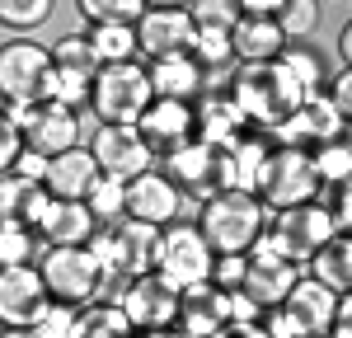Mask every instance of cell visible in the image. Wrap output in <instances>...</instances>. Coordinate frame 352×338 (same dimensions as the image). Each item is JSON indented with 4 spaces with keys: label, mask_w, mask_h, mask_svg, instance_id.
<instances>
[{
    "label": "cell",
    "mask_w": 352,
    "mask_h": 338,
    "mask_svg": "<svg viewBox=\"0 0 352 338\" xmlns=\"http://www.w3.org/2000/svg\"><path fill=\"white\" fill-rule=\"evenodd\" d=\"M268 207L254 193H217L197 207V230L207 235V245L217 258L226 254H254L268 235Z\"/></svg>",
    "instance_id": "cell-1"
},
{
    "label": "cell",
    "mask_w": 352,
    "mask_h": 338,
    "mask_svg": "<svg viewBox=\"0 0 352 338\" xmlns=\"http://www.w3.org/2000/svg\"><path fill=\"white\" fill-rule=\"evenodd\" d=\"M230 94L244 109V117L254 122V132H277L300 109V99H305L300 84L277 61H268V66H240L230 76Z\"/></svg>",
    "instance_id": "cell-2"
},
{
    "label": "cell",
    "mask_w": 352,
    "mask_h": 338,
    "mask_svg": "<svg viewBox=\"0 0 352 338\" xmlns=\"http://www.w3.org/2000/svg\"><path fill=\"white\" fill-rule=\"evenodd\" d=\"M151 104H155V89L146 76V61L104 66L89 89V113L99 117V127H136Z\"/></svg>",
    "instance_id": "cell-3"
},
{
    "label": "cell",
    "mask_w": 352,
    "mask_h": 338,
    "mask_svg": "<svg viewBox=\"0 0 352 338\" xmlns=\"http://www.w3.org/2000/svg\"><path fill=\"white\" fill-rule=\"evenodd\" d=\"M320 193H324V179H320L315 160L305 150H292V146H272L254 197L268 212H292V207H305V202H320Z\"/></svg>",
    "instance_id": "cell-4"
},
{
    "label": "cell",
    "mask_w": 352,
    "mask_h": 338,
    "mask_svg": "<svg viewBox=\"0 0 352 338\" xmlns=\"http://www.w3.org/2000/svg\"><path fill=\"white\" fill-rule=\"evenodd\" d=\"M43 282H47V296L56 306L85 310L99 301V291L109 286V273L99 263V254L89 245H71V249H47L43 254Z\"/></svg>",
    "instance_id": "cell-5"
},
{
    "label": "cell",
    "mask_w": 352,
    "mask_h": 338,
    "mask_svg": "<svg viewBox=\"0 0 352 338\" xmlns=\"http://www.w3.org/2000/svg\"><path fill=\"white\" fill-rule=\"evenodd\" d=\"M263 240L282 258H292L296 268H305V263L320 258L324 245L338 240V225H333V212H329L324 197H320V202H305V207H292V212H272Z\"/></svg>",
    "instance_id": "cell-6"
},
{
    "label": "cell",
    "mask_w": 352,
    "mask_h": 338,
    "mask_svg": "<svg viewBox=\"0 0 352 338\" xmlns=\"http://www.w3.org/2000/svg\"><path fill=\"white\" fill-rule=\"evenodd\" d=\"M160 235H164V230H155V225H141V221H132V216H122L118 225H104V230L94 235L89 249L99 254V263H104L109 282H132V278L155 273Z\"/></svg>",
    "instance_id": "cell-7"
},
{
    "label": "cell",
    "mask_w": 352,
    "mask_h": 338,
    "mask_svg": "<svg viewBox=\"0 0 352 338\" xmlns=\"http://www.w3.org/2000/svg\"><path fill=\"white\" fill-rule=\"evenodd\" d=\"M217 268V254L207 245V235L197 230V221H179L160 235V254H155V273L179 291L207 286Z\"/></svg>",
    "instance_id": "cell-8"
},
{
    "label": "cell",
    "mask_w": 352,
    "mask_h": 338,
    "mask_svg": "<svg viewBox=\"0 0 352 338\" xmlns=\"http://www.w3.org/2000/svg\"><path fill=\"white\" fill-rule=\"evenodd\" d=\"M5 122H14L24 132L28 150L38 155H66V150H80V113L61 109V104H5Z\"/></svg>",
    "instance_id": "cell-9"
},
{
    "label": "cell",
    "mask_w": 352,
    "mask_h": 338,
    "mask_svg": "<svg viewBox=\"0 0 352 338\" xmlns=\"http://www.w3.org/2000/svg\"><path fill=\"white\" fill-rule=\"evenodd\" d=\"M118 306L127 310L136 334H164V329H179L184 291L169 286L160 273H146V278H132L118 286Z\"/></svg>",
    "instance_id": "cell-10"
},
{
    "label": "cell",
    "mask_w": 352,
    "mask_h": 338,
    "mask_svg": "<svg viewBox=\"0 0 352 338\" xmlns=\"http://www.w3.org/2000/svg\"><path fill=\"white\" fill-rule=\"evenodd\" d=\"M47 80H52V47L28 43V38L5 43V52H0V89H5V104H43Z\"/></svg>",
    "instance_id": "cell-11"
},
{
    "label": "cell",
    "mask_w": 352,
    "mask_h": 338,
    "mask_svg": "<svg viewBox=\"0 0 352 338\" xmlns=\"http://www.w3.org/2000/svg\"><path fill=\"white\" fill-rule=\"evenodd\" d=\"M272 146H292V150H305V155H315L320 146H329V141L348 137V122H343V113L333 109V99L324 94H305L300 99V109L277 127V132H268Z\"/></svg>",
    "instance_id": "cell-12"
},
{
    "label": "cell",
    "mask_w": 352,
    "mask_h": 338,
    "mask_svg": "<svg viewBox=\"0 0 352 338\" xmlns=\"http://www.w3.org/2000/svg\"><path fill=\"white\" fill-rule=\"evenodd\" d=\"M296 282H300V268L292 263V258H282V254L263 240L258 249L249 254V278H244L240 296H249L263 315H272V310L287 306V296L296 291Z\"/></svg>",
    "instance_id": "cell-13"
},
{
    "label": "cell",
    "mask_w": 352,
    "mask_h": 338,
    "mask_svg": "<svg viewBox=\"0 0 352 338\" xmlns=\"http://www.w3.org/2000/svg\"><path fill=\"white\" fill-rule=\"evenodd\" d=\"M136 132L146 137V146L155 150V160L179 155L184 146L197 141V104H179V99H155L146 117L136 122Z\"/></svg>",
    "instance_id": "cell-14"
},
{
    "label": "cell",
    "mask_w": 352,
    "mask_h": 338,
    "mask_svg": "<svg viewBox=\"0 0 352 338\" xmlns=\"http://www.w3.org/2000/svg\"><path fill=\"white\" fill-rule=\"evenodd\" d=\"M89 150H94L99 169L113 174V179H122V183H132V179L155 169V150L146 146V137L136 127H94Z\"/></svg>",
    "instance_id": "cell-15"
},
{
    "label": "cell",
    "mask_w": 352,
    "mask_h": 338,
    "mask_svg": "<svg viewBox=\"0 0 352 338\" xmlns=\"http://www.w3.org/2000/svg\"><path fill=\"white\" fill-rule=\"evenodd\" d=\"M127 216L141 225H155V230H169L184 221V193L174 188V179L164 169H151L127 183Z\"/></svg>",
    "instance_id": "cell-16"
},
{
    "label": "cell",
    "mask_w": 352,
    "mask_h": 338,
    "mask_svg": "<svg viewBox=\"0 0 352 338\" xmlns=\"http://www.w3.org/2000/svg\"><path fill=\"white\" fill-rule=\"evenodd\" d=\"M192 14L188 5H151L146 19L136 24V43H141V61H160V56H179L192 47Z\"/></svg>",
    "instance_id": "cell-17"
},
{
    "label": "cell",
    "mask_w": 352,
    "mask_h": 338,
    "mask_svg": "<svg viewBox=\"0 0 352 338\" xmlns=\"http://www.w3.org/2000/svg\"><path fill=\"white\" fill-rule=\"evenodd\" d=\"M52 306L43 268H5L0 273V315L5 329H33Z\"/></svg>",
    "instance_id": "cell-18"
},
{
    "label": "cell",
    "mask_w": 352,
    "mask_h": 338,
    "mask_svg": "<svg viewBox=\"0 0 352 338\" xmlns=\"http://www.w3.org/2000/svg\"><path fill=\"white\" fill-rule=\"evenodd\" d=\"M282 315H287V324L300 338H329L333 319H338V291H329L320 278H300L296 291L287 296Z\"/></svg>",
    "instance_id": "cell-19"
},
{
    "label": "cell",
    "mask_w": 352,
    "mask_h": 338,
    "mask_svg": "<svg viewBox=\"0 0 352 338\" xmlns=\"http://www.w3.org/2000/svg\"><path fill=\"white\" fill-rule=\"evenodd\" d=\"M164 174L174 179L179 193L197 197V207H202L207 197L221 193V150H217V146H207V141H192V146H184L179 155L164 160Z\"/></svg>",
    "instance_id": "cell-20"
},
{
    "label": "cell",
    "mask_w": 352,
    "mask_h": 338,
    "mask_svg": "<svg viewBox=\"0 0 352 338\" xmlns=\"http://www.w3.org/2000/svg\"><path fill=\"white\" fill-rule=\"evenodd\" d=\"M249 132H254V122L244 117V109L235 104L230 89H207V94L197 99V141H207V146H217V150H230V146H240Z\"/></svg>",
    "instance_id": "cell-21"
},
{
    "label": "cell",
    "mask_w": 352,
    "mask_h": 338,
    "mask_svg": "<svg viewBox=\"0 0 352 338\" xmlns=\"http://www.w3.org/2000/svg\"><path fill=\"white\" fill-rule=\"evenodd\" d=\"M146 76L155 99H179V104H197L207 94V71L192 61L188 52L179 56H160V61H146Z\"/></svg>",
    "instance_id": "cell-22"
},
{
    "label": "cell",
    "mask_w": 352,
    "mask_h": 338,
    "mask_svg": "<svg viewBox=\"0 0 352 338\" xmlns=\"http://www.w3.org/2000/svg\"><path fill=\"white\" fill-rule=\"evenodd\" d=\"M99 179H104V169L94 160V150L80 146V150H66V155L52 160V169H47V193H52V202H85V197L94 193Z\"/></svg>",
    "instance_id": "cell-23"
},
{
    "label": "cell",
    "mask_w": 352,
    "mask_h": 338,
    "mask_svg": "<svg viewBox=\"0 0 352 338\" xmlns=\"http://www.w3.org/2000/svg\"><path fill=\"white\" fill-rule=\"evenodd\" d=\"M99 230H104V225H99V216L89 212V202H52L47 221L38 225V235H43V245H47V249L94 245V235H99Z\"/></svg>",
    "instance_id": "cell-24"
},
{
    "label": "cell",
    "mask_w": 352,
    "mask_h": 338,
    "mask_svg": "<svg viewBox=\"0 0 352 338\" xmlns=\"http://www.w3.org/2000/svg\"><path fill=\"white\" fill-rule=\"evenodd\" d=\"M230 324V291L221 286H192L184 291V310H179V329L192 338H217Z\"/></svg>",
    "instance_id": "cell-25"
},
{
    "label": "cell",
    "mask_w": 352,
    "mask_h": 338,
    "mask_svg": "<svg viewBox=\"0 0 352 338\" xmlns=\"http://www.w3.org/2000/svg\"><path fill=\"white\" fill-rule=\"evenodd\" d=\"M268 155H272V146L258 132H249L240 146L221 150V193H258V174H263Z\"/></svg>",
    "instance_id": "cell-26"
},
{
    "label": "cell",
    "mask_w": 352,
    "mask_h": 338,
    "mask_svg": "<svg viewBox=\"0 0 352 338\" xmlns=\"http://www.w3.org/2000/svg\"><path fill=\"white\" fill-rule=\"evenodd\" d=\"M235 61L240 66H268V61H277V56L292 47V38L282 33V24L277 19H244L235 24Z\"/></svg>",
    "instance_id": "cell-27"
},
{
    "label": "cell",
    "mask_w": 352,
    "mask_h": 338,
    "mask_svg": "<svg viewBox=\"0 0 352 338\" xmlns=\"http://www.w3.org/2000/svg\"><path fill=\"white\" fill-rule=\"evenodd\" d=\"M0 202H5V221L10 225H28V230H38V225L47 221V212H52L47 183H33V179H19V174H5Z\"/></svg>",
    "instance_id": "cell-28"
},
{
    "label": "cell",
    "mask_w": 352,
    "mask_h": 338,
    "mask_svg": "<svg viewBox=\"0 0 352 338\" xmlns=\"http://www.w3.org/2000/svg\"><path fill=\"white\" fill-rule=\"evenodd\" d=\"M277 66L300 84V94H324L333 84V71H329V56L315 47V43H292L287 52L277 56Z\"/></svg>",
    "instance_id": "cell-29"
},
{
    "label": "cell",
    "mask_w": 352,
    "mask_h": 338,
    "mask_svg": "<svg viewBox=\"0 0 352 338\" xmlns=\"http://www.w3.org/2000/svg\"><path fill=\"white\" fill-rule=\"evenodd\" d=\"M76 338H141L118 301H94L76 315Z\"/></svg>",
    "instance_id": "cell-30"
},
{
    "label": "cell",
    "mask_w": 352,
    "mask_h": 338,
    "mask_svg": "<svg viewBox=\"0 0 352 338\" xmlns=\"http://www.w3.org/2000/svg\"><path fill=\"white\" fill-rule=\"evenodd\" d=\"M52 66L56 71H66V76H80V80H99V71H104V61L94 52V43H89V33H66V38H56L52 43Z\"/></svg>",
    "instance_id": "cell-31"
},
{
    "label": "cell",
    "mask_w": 352,
    "mask_h": 338,
    "mask_svg": "<svg viewBox=\"0 0 352 338\" xmlns=\"http://www.w3.org/2000/svg\"><path fill=\"white\" fill-rule=\"evenodd\" d=\"M310 278H320L329 291L348 296L352 291V235H338L333 245L320 249V258L310 263Z\"/></svg>",
    "instance_id": "cell-32"
},
{
    "label": "cell",
    "mask_w": 352,
    "mask_h": 338,
    "mask_svg": "<svg viewBox=\"0 0 352 338\" xmlns=\"http://www.w3.org/2000/svg\"><path fill=\"white\" fill-rule=\"evenodd\" d=\"M43 254H47V245H43L38 230L5 221V235H0V263H5V268H38Z\"/></svg>",
    "instance_id": "cell-33"
},
{
    "label": "cell",
    "mask_w": 352,
    "mask_h": 338,
    "mask_svg": "<svg viewBox=\"0 0 352 338\" xmlns=\"http://www.w3.org/2000/svg\"><path fill=\"white\" fill-rule=\"evenodd\" d=\"M89 43L104 66H127V61H141V43H136V28H99L89 24Z\"/></svg>",
    "instance_id": "cell-34"
},
{
    "label": "cell",
    "mask_w": 352,
    "mask_h": 338,
    "mask_svg": "<svg viewBox=\"0 0 352 338\" xmlns=\"http://www.w3.org/2000/svg\"><path fill=\"white\" fill-rule=\"evenodd\" d=\"M146 10L151 5L141 0H80V14L99 28H136L146 19Z\"/></svg>",
    "instance_id": "cell-35"
},
{
    "label": "cell",
    "mask_w": 352,
    "mask_h": 338,
    "mask_svg": "<svg viewBox=\"0 0 352 338\" xmlns=\"http://www.w3.org/2000/svg\"><path fill=\"white\" fill-rule=\"evenodd\" d=\"M85 202H89V212L99 216V225H118L122 216H127V183H122V179H113V174H104Z\"/></svg>",
    "instance_id": "cell-36"
},
{
    "label": "cell",
    "mask_w": 352,
    "mask_h": 338,
    "mask_svg": "<svg viewBox=\"0 0 352 338\" xmlns=\"http://www.w3.org/2000/svg\"><path fill=\"white\" fill-rule=\"evenodd\" d=\"M310 160H315V169H320L324 188H333V183L352 179V137H338V141H329V146H320Z\"/></svg>",
    "instance_id": "cell-37"
},
{
    "label": "cell",
    "mask_w": 352,
    "mask_h": 338,
    "mask_svg": "<svg viewBox=\"0 0 352 338\" xmlns=\"http://www.w3.org/2000/svg\"><path fill=\"white\" fill-rule=\"evenodd\" d=\"M0 19H5V28H38L52 19V0H5L0 5Z\"/></svg>",
    "instance_id": "cell-38"
},
{
    "label": "cell",
    "mask_w": 352,
    "mask_h": 338,
    "mask_svg": "<svg viewBox=\"0 0 352 338\" xmlns=\"http://www.w3.org/2000/svg\"><path fill=\"white\" fill-rule=\"evenodd\" d=\"M188 14L197 28H235L240 24V5L235 0H192Z\"/></svg>",
    "instance_id": "cell-39"
},
{
    "label": "cell",
    "mask_w": 352,
    "mask_h": 338,
    "mask_svg": "<svg viewBox=\"0 0 352 338\" xmlns=\"http://www.w3.org/2000/svg\"><path fill=\"white\" fill-rule=\"evenodd\" d=\"M277 24H282V33H287L292 43H300L305 33H315V24H320V5H315V0H287Z\"/></svg>",
    "instance_id": "cell-40"
},
{
    "label": "cell",
    "mask_w": 352,
    "mask_h": 338,
    "mask_svg": "<svg viewBox=\"0 0 352 338\" xmlns=\"http://www.w3.org/2000/svg\"><path fill=\"white\" fill-rule=\"evenodd\" d=\"M76 315H80V310L56 306V301H52V306H47V315H43L28 334H33V338H76Z\"/></svg>",
    "instance_id": "cell-41"
},
{
    "label": "cell",
    "mask_w": 352,
    "mask_h": 338,
    "mask_svg": "<svg viewBox=\"0 0 352 338\" xmlns=\"http://www.w3.org/2000/svg\"><path fill=\"white\" fill-rule=\"evenodd\" d=\"M244 278H249V254H226V258H217V268H212V286H221V291H244Z\"/></svg>",
    "instance_id": "cell-42"
},
{
    "label": "cell",
    "mask_w": 352,
    "mask_h": 338,
    "mask_svg": "<svg viewBox=\"0 0 352 338\" xmlns=\"http://www.w3.org/2000/svg\"><path fill=\"white\" fill-rule=\"evenodd\" d=\"M324 207L333 212V225H338V235H352V179H343V183L324 188Z\"/></svg>",
    "instance_id": "cell-43"
},
{
    "label": "cell",
    "mask_w": 352,
    "mask_h": 338,
    "mask_svg": "<svg viewBox=\"0 0 352 338\" xmlns=\"http://www.w3.org/2000/svg\"><path fill=\"white\" fill-rule=\"evenodd\" d=\"M329 99H333V109L343 113V122L352 127V66H343V71L333 76V84H329Z\"/></svg>",
    "instance_id": "cell-44"
},
{
    "label": "cell",
    "mask_w": 352,
    "mask_h": 338,
    "mask_svg": "<svg viewBox=\"0 0 352 338\" xmlns=\"http://www.w3.org/2000/svg\"><path fill=\"white\" fill-rule=\"evenodd\" d=\"M282 5L287 0H240L244 19H282Z\"/></svg>",
    "instance_id": "cell-45"
},
{
    "label": "cell",
    "mask_w": 352,
    "mask_h": 338,
    "mask_svg": "<svg viewBox=\"0 0 352 338\" xmlns=\"http://www.w3.org/2000/svg\"><path fill=\"white\" fill-rule=\"evenodd\" d=\"M329 338H352V291L338 296V319H333V334Z\"/></svg>",
    "instance_id": "cell-46"
},
{
    "label": "cell",
    "mask_w": 352,
    "mask_h": 338,
    "mask_svg": "<svg viewBox=\"0 0 352 338\" xmlns=\"http://www.w3.org/2000/svg\"><path fill=\"white\" fill-rule=\"evenodd\" d=\"M338 56H343V66H352V19L338 28Z\"/></svg>",
    "instance_id": "cell-47"
},
{
    "label": "cell",
    "mask_w": 352,
    "mask_h": 338,
    "mask_svg": "<svg viewBox=\"0 0 352 338\" xmlns=\"http://www.w3.org/2000/svg\"><path fill=\"white\" fill-rule=\"evenodd\" d=\"M5 338H33V334H28V329H10Z\"/></svg>",
    "instance_id": "cell-48"
}]
</instances>
